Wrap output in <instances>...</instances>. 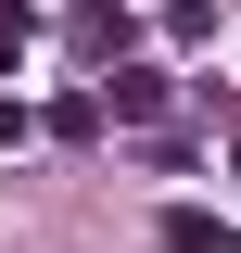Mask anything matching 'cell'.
Here are the masks:
<instances>
[{"label":"cell","mask_w":241,"mask_h":253,"mask_svg":"<svg viewBox=\"0 0 241 253\" xmlns=\"http://www.w3.org/2000/svg\"><path fill=\"white\" fill-rule=\"evenodd\" d=\"M38 126H51V139H102V89H63Z\"/></svg>","instance_id":"277c9868"},{"label":"cell","mask_w":241,"mask_h":253,"mask_svg":"<svg viewBox=\"0 0 241 253\" xmlns=\"http://www.w3.org/2000/svg\"><path fill=\"white\" fill-rule=\"evenodd\" d=\"M165 101H178V89H165L152 63H115V76H102V114H115V126H165Z\"/></svg>","instance_id":"6da1fadb"},{"label":"cell","mask_w":241,"mask_h":253,"mask_svg":"<svg viewBox=\"0 0 241 253\" xmlns=\"http://www.w3.org/2000/svg\"><path fill=\"white\" fill-rule=\"evenodd\" d=\"M165 253H241V228H216L203 203H165Z\"/></svg>","instance_id":"3957f363"},{"label":"cell","mask_w":241,"mask_h":253,"mask_svg":"<svg viewBox=\"0 0 241 253\" xmlns=\"http://www.w3.org/2000/svg\"><path fill=\"white\" fill-rule=\"evenodd\" d=\"M229 165H241V152H229Z\"/></svg>","instance_id":"52a82bcc"},{"label":"cell","mask_w":241,"mask_h":253,"mask_svg":"<svg viewBox=\"0 0 241 253\" xmlns=\"http://www.w3.org/2000/svg\"><path fill=\"white\" fill-rule=\"evenodd\" d=\"M26 139H38V114H26V101H0V152H26Z\"/></svg>","instance_id":"8992f818"},{"label":"cell","mask_w":241,"mask_h":253,"mask_svg":"<svg viewBox=\"0 0 241 253\" xmlns=\"http://www.w3.org/2000/svg\"><path fill=\"white\" fill-rule=\"evenodd\" d=\"M26 38H38V13H26V0H0V76L26 63Z\"/></svg>","instance_id":"5b68a950"},{"label":"cell","mask_w":241,"mask_h":253,"mask_svg":"<svg viewBox=\"0 0 241 253\" xmlns=\"http://www.w3.org/2000/svg\"><path fill=\"white\" fill-rule=\"evenodd\" d=\"M63 38H76L89 63H115V51H127V0H76V13H63Z\"/></svg>","instance_id":"7a4b0ae2"}]
</instances>
